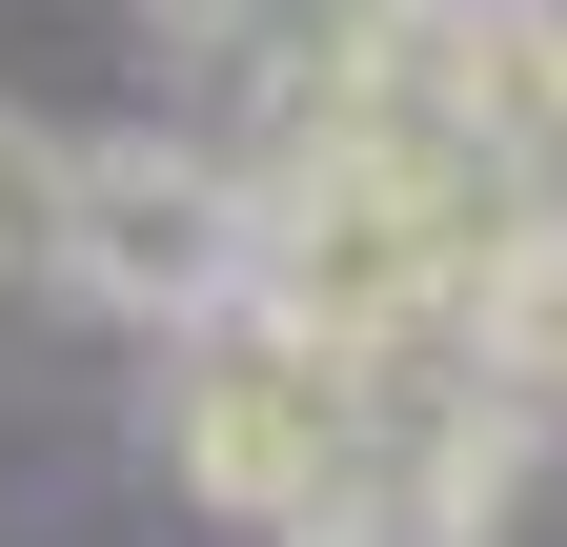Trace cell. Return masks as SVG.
Segmentation results:
<instances>
[{"label":"cell","instance_id":"obj_1","mask_svg":"<svg viewBox=\"0 0 567 547\" xmlns=\"http://www.w3.org/2000/svg\"><path fill=\"white\" fill-rule=\"evenodd\" d=\"M163 487L203 527H244V547H305L344 507V466H365V365L305 345L284 305H224V324H183L163 345Z\"/></svg>","mask_w":567,"mask_h":547},{"label":"cell","instance_id":"obj_2","mask_svg":"<svg viewBox=\"0 0 567 547\" xmlns=\"http://www.w3.org/2000/svg\"><path fill=\"white\" fill-rule=\"evenodd\" d=\"M264 264V183L224 122H102V143H61V305H102L122 345H183V324H224Z\"/></svg>","mask_w":567,"mask_h":547},{"label":"cell","instance_id":"obj_3","mask_svg":"<svg viewBox=\"0 0 567 547\" xmlns=\"http://www.w3.org/2000/svg\"><path fill=\"white\" fill-rule=\"evenodd\" d=\"M405 21L425 0H163V82H183V122H224V143H284V122L365 102L405 61Z\"/></svg>","mask_w":567,"mask_h":547},{"label":"cell","instance_id":"obj_4","mask_svg":"<svg viewBox=\"0 0 567 547\" xmlns=\"http://www.w3.org/2000/svg\"><path fill=\"white\" fill-rule=\"evenodd\" d=\"M466 365L527 405V426H567V203H527L507 244H486V285H466Z\"/></svg>","mask_w":567,"mask_h":547},{"label":"cell","instance_id":"obj_5","mask_svg":"<svg viewBox=\"0 0 567 547\" xmlns=\"http://www.w3.org/2000/svg\"><path fill=\"white\" fill-rule=\"evenodd\" d=\"M41 264H61V122L0 102V305H21Z\"/></svg>","mask_w":567,"mask_h":547}]
</instances>
